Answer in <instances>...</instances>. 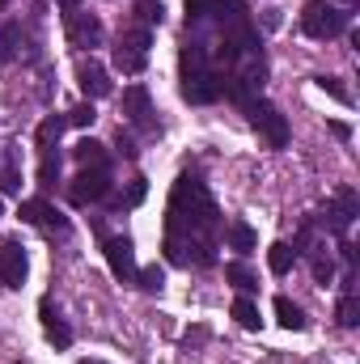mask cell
Here are the masks:
<instances>
[{"instance_id": "1", "label": "cell", "mask_w": 360, "mask_h": 364, "mask_svg": "<svg viewBox=\"0 0 360 364\" xmlns=\"http://www.w3.org/2000/svg\"><path fill=\"white\" fill-rule=\"evenodd\" d=\"M221 237V212L208 195V186L195 174H182L170 195V220H166V259L179 267H208L216 259Z\"/></svg>"}, {"instance_id": "2", "label": "cell", "mask_w": 360, "mask_h": 364, "mask_svg": "<svg viewBox=\"0 0 360 364\" xmlns=\"http://www.w3.org/2000/svg\"><path fill=\"white\" fill-rule=\"evenodd\" d=\"M348 21H352V9H339V4H331V0H309V4L301 9V30H305L309 38H318V43L339 38V34L348 30Z\"/></svg>"}, {"instance_id": "3", "label": "cell", "mask_w": 360, "mask_h": 364, "mask_svg": "<svg viewBox=\"0 0 360 364\" xmlns=\"http://www.w3.org/2000/svg\"><path fill=\"white\" fill-rule=\"evenodd\" d=\"M149 47H153V30H144V26L123 30V34L115 38V68L127 73V77L144 73V64H149Z\"/></svg>"}, {"instance_id": "4", "label": "cell", "mask_w": 360, "mask_h": 364, "mask_svg": "<svg viewBox=\"0 0 360 364\" xmlns=\"http://www.w3.org/2000/svg\"><path fill=\"white\" fill-rule=\"evenodd\" d=\"M246 110H250V127H255V132L268 140V149H284V144H288V119H284V114H280L271 102L255 97Z\"/></svg>"}, {"instance_id": "5", "label": "cell", "mask_w": 360, "mask_h": 364, "mask_svg": "<svg viewBox=\"0 0 360 364\" xmlns=\"http://www.w3.org/2000/svg\"><path fill=\"white\" fill-rule=\"evenodd\" d=\"M110 191H115L110 170H81L77 178L68 182V199H73L77 208H85V203H102Z\"/></svg>"}, {"instance_id": "6", "label": "cell", "mask_w": 360, "mask_h": 364, "mask_svg": "<svg viewBox=\"0 0 360 364\" xmlns=\"http://www.w3.org/2000/svg\"><path fill=\"white\" fill-rule=\"evenodd\" d=\"M21 220L26 225H34V229H43V233H60V237H68V216L60 212V208H51L47 199H26L21 203Z\"/></svg>"}, {"instance_id": "7", "label": "cell", "mask_w": 360, "mask_h": 364, "mask_svg": "<svg viewBox=\"0 0 360 364\" xmlns=\"http://www.w3.org/2000/svg\"><path fill=\"white\" fill-rule=\"evenodd\" d=\"M102 255H106V267L110 275L119 279V284H132L136 279V250H132V242L127 237H102Z\"/></svg>"}, {"instance_id": "8", "label": "cell", "mask_w": 360, "mask_h": 364, "mask_svg": "<svg viewBox=\"0 0 360 364\" xmlns=\"http://www.w3.org/2000/svg\"><path fill=\"white\" fill-rule=\"evenodd\" d=\"M360 216V199L352 186H339L335 191V203L327 208V216H322V225L331 229V233H348V225Z\"/></svg>"}, {"instance_id": "9", "label": "cell", "mask_w": 360, "mask_h": 364, "mask_svg": "<svg viewBox=\"0 0 360 364\" xmlns=\"http://www.w3.org/2000/svg\"><path fill=\"white\" fill-rule=\"evenodd\" d=\"M123 114H127L132 127L157 132V123H153V97H149L144 85H127V90H123Z\"/></svg>"}, {"instance_id": "10", "label": "cell", "mask_w": 360, "mask_h": 364, "mask_svg": "<svg viewBox=\"0 0 360 364\" xmlns=\"http://www.w3.org/2000/svg\"><path fill=\"white\" fill-rule=\"evenodd\" d=\"M26 275H30V259H26L21 242H4L0 246V284L4 288H21Z\"/></svg>"}, {"instance_id": "11", "label": "cell", "mask_w": 360, "mask_h": 364, "mask_svg": "<svg viewBox=\"0 0 360 364\" xmlns=\"http://www.w3.org/2000/svg\"><path fill=\"white\" fill-rule=\"evenodd\" d=\"M64 26H68V43L73 47H97L102 43V21L93 13L73 9V13H64Z\"/></svg>"}, {"instance_id": "12", "label": "cell", "mask_w": 360, "mask_h": 364, "mask_svg": "<svg viewBox=\"0 0 360 364\" xmlns=\"http://www.w3.org/2000/svg\"><path fill=\"white\" fill-rule=\"evenodd\" d=\"M77 85H81V93H85L90 102H97V97H110V93H115L110 77H106V68H102V64H93V60H85V64L77 68Z\"/></svg>"}, {"instance_id": "13", "label": "cell", "mask_w": 360, "mask_h": 364, "mask_svg": "<svg viewBox=\"0 0 360 364\" xmlns=\"http://www.w3.org/2000/svg\"><path fill=\"white\" fill-rule=\"evenodd\" d=\"M182 97L186 102H195V106H208V102H216L221 97V73H199V77H191V81H182Z\"/></svg>"}, {"instance_id": "14", "label": "cell", "mask_w": 360, "mask_h": 364, "mask_svg": "<svg viewBox=\"0 0 360 364\" xmlns=\"http://www.w3.org/2000/svg\"><path fill=\"white\" fill-rule=\"evenodd\" d=\"M38 314H43V335H47V343H55V348H73V326L51 309V296H43Z\"/></svg>"}, {"instance_id": "15", "label": "cell", "mask_w": 360, "mask_h": 364, "mask_svg": "<svg viewBox=\"0 0 360 364\" xmlns=\"http://www.w3.org/2000/svg\"><path fill=\"white\" fill-rule=\"evenodd\" d=\"M73 157L81 161V170H110V157H106V144H97V140H81L77 149H73Z\"/></svg>"}, {"instance_id": "16", "label": "cell", "mask_w": 360, "mask_h": 364, "mask_svg": "<svg viewBox=\"0 0 360 364\" xmlns=\"http://www.w3.org/2000/svg\"><path fill=\"white\" fill-rule=\"evenodd\" d=\"M225 237H229V250H238L242 259H246V255L255 250V242H259L255 229H250L246 220H229V225H225Z\"/></svg>"}, {"instance_id": "17", "label": "cell", "mask_w": 360, "mask_h": 364, "mask_svg": "<svg viewBox=\"0 0 360 364\" xmlns=\"http://www.w3.org/2000/svg\"><path fill=\"white\" fill-rule=\"evenodd\" d=\"M275 322L284 331H305V309L297 301H288V296H275Z\"/></svg>"}, {"instance_id": "18", "label": "cell", "mask_w": 360, "mask_h": 364, "mask_svg": "<svg viewBox=\"0 0 360 364\" xmlns=\"http://www.w3.org/2000/svg\"><path fill=\"white\" fill-rule=\"evenodd\" d=\"M225 279H229V284H233V288H238L242 296H250V292L259 288V275L250 272V267H246L242 259H238V263H225Z\"/></svg>"}, {"instance_id": "19", "label": "cell", "mask_w": 360, "mask_h": 364, "mask_svg": "<svg viewBox=\"0 0 360 364\" xmlns=\"http://www.w3.org/2000/svg\"><path fill=\"white\" fill-rule=\"evenodd\" d=\"M68 127V114H51V119H43L38 123V132H34V140H38V149H55L60 144V132Z\"/></svg>"}, {"instance_id": "20", "label": "cell", "mask_w": 360, "mask_h": 364, "mask_svg": "<svg viewBox=\"0 0 360 364\" xmlns=\"http://www.w3.org/2000/svg\"><path fill=\"white\" fill-rule=\"evenodd\" d=\"M233 318H238V326H246V331H259V326H263L259 305H255L250 296H242V292H238V301H233Z\"/></svg>"}, {"instance_id": "21", "label": "cell", "mask_w": 360, "mask_h": 364, "mask_svg": "<svg viewBox=\"0 0 360 364\" xmlns=\"http://www.w3.org/2000/svg\"><path fill=\"white\" fill-rule=\"evenodd\" d=\"M132 13H136V21H140L144 30H153V26H162V21H166V4H162V0H136V9H132Z\"/></svg>"}, {"instance_id": "22", "label": "cell", "mask_w": 360, "mask_h": 364, "mask_svg": "<svg viewBox=\"0 0 360 364\" xmlns=\"http://www.w3.org/2000/svg\"><path fill=\"white\" fill-rule=\"evenodd\" d=\"M292 263H297V250H292L288 242H275V246L268 250V267L275 275H288L292 272Z\"/></svg>"}, {"instance_id": "23", "label": "cell", "mask_w": 360, "mask_h": 364, "mask_svg": "<svg viewBox=\"0 0 360 364\" xmlns=\"http://www.w3.org/2000/svg\"><path fill=\"white\" fill-rule=\"evenodd\" d=\"M225 4H229V0H186V26H191V21H208V17L225 13Z\"/></svg>"}, {"instance_id": "24", "label": "cell", "mask_w": 360, "mask_h": 364, "mask_svg": "<svg viewBox=\"0 0 360 364\" xmlns=\"http://www.w3.org/2000/svg\"><path fill=\"white\" fill-rule=\"evenodd\" d=\"M335 318H339V326H360V301H356V292H344L339 296V305H335Z\"/></svg>"}, {"instance_id": "25", "label": "cell", "mask_w": 360, "mask_h": 364, "mask_svg": "<svg viewBox=\"0 0 360 364\" xmlns=\"http://www.w3.org/2000/svg\"><path fill=\"white\" fill-rule=\"evenodd\" d=\"M60 182V153L43 149V166H38V186H55Z\"/></svg>"}, {"instance_id": "26", "label": "cell", "mask_w": 360, "mask_h": 364, "mask_svg": "<svg viewBox=\"0 0 360 364\" xmlns=\"http://www.w3.org/2000/svg\"><path fill=\"white\" fill-rule=\"evenodd\" d=\"M17 26H0V68L4 64H13V55H17Z\"/></svg>"}, {"instance_id": "27", "label": "cell", "mask_w": 360, "mask_h": 364, "mask_svg": "<svg viewBox=\"0 0 360 364\" xmlns=\"http://www.w3.org/2000/svg\"><path fill=\"white\" fill-rule=\"evenodd\" d=\"M136 279H140V288H144V292H162V288H166V272H162L157 263L140 267V272H136Z\"/></svg>"}, {"instance_id": "28", "label": "cell", "mask_w": 360, "mask_h": 364, "mask_svg": "<svg viewBox=\"0 0 360 364\" xmlns=\"http://www.w3.org/2000/svg\"><path fill=\"white\" fill-rule=\"evenodd\" d=\"M144 195H149V182H144V178H132L127 195H119V199H115V208H136V203H144Z\"/></svg>"}, {"instance_id": "29", "label": "cell", "mask_w": 360, "mask_h": 364, "mask_svg": "<svg viewBox=\"0 0 360 364\" xmlns=\"http://www.w3.org/2000/svg\"><path fill=\"white\" fill-rule=\"evenodd\" d=\"M93 119H97L93 102H81V106H73V110H68V127H90Z\"/></svg>"}, {"instance_id": "30", "label": "cell", "mask_w": 360, "mask_h": 364, "mask_svg": "<svg viewBox=\"0 0 360 364\" xmlns=\"http://www.w3.org/2000/svg\"><path fill=\"white\" fill-rule=\"evenodd\" d=\"M309 272H314V279H318V284H331V279H335V263H331V255H314Z\"/></svg>"}, {"instance_id": "31", "label": "cell", "mask_w": 360, "mask_h": 364, "mask_svg": "<svg viewBox=\"0 0 360 364\" xmlns=\"http://www.w3.org/2000/svg\"><path fill=\"white\" fill-rule=\"evenodd\" d=\"M318 85H322V90L331 93V97H335V102H344V106H348V102H352V93L344 90V85H339V77H318Z\"/></svg>"}, {"instance_id": "32", "label": "cell", "mask_w": 360, "mask_h": 364, "mask_svg": "<svg viewBox=\"0 0 360 364\" xmlns=\"http://www.w3.org/2000/svg\"><path fill=\"white\" fill-rule=\"evenodd\" d=\"M17 186H21V178H17V166H13V157H9V161H4V170H0V191H9V195H13Z\"/></svg>"}, {"instance_id": "33", "label": "cell", "mask_w": 360, "mask_h": 364, "mask_svg": "<svg viewBox=\"0 0 360 364\" xmlns=\"http://www.w3.org/2000/svg\"><path fill=\"white\" fill-rule=\"evenodd\" d=\"M119 153H123V157H136V153H140V149H136V144H132V136H123V132H119Z\"/></svg>"}, {"instance_id": "34", "label": "cell", "mask_w": 360, "mask_h": 364, "mask_svg": "<svg viewBox=\"0 0 360 364\" xmlns=\"http://www.w3.org/2000/svg\"><path fill=\"white\" fill-rule=\"evenodd\" d=\"M331 132H335L339 140H348V136H352V127H348V123H331Z\"/></svg>"}, {"instance_id": "35", "label": "cell", "mask_w": 360, "mask_h": 364, "mask_svg": "<svg viewBox=\"0 0 360 364\" xmlns=\"http://www.w3.org/2000/svg\"><path fill=\"white\" fill-rule=\"evenodd\" d=\"M60 4H64L68 13H73V9H81V0H60Z\"/></svg>"}, {"instance_id": "36", "label": "cell", "mask_w": 360, "mask_h": 364, "mask_svg": "<svg viewBox=\"0 0 360 364\" xmlns=\"http://www.w3.org/2000/svg\"><path fill=\"white\" fill-rule=\"evenodd\" d=\"M81 364H106V360H81Z\"/></svg>"}, {"instance_id": "37", "label": "cell", "mask_w": 360, "mask_h": 364, "mask_svg": "<svg viewBox=\"0 0 360 364\" xmlns=\"http://www.w3.org/2000/svg\"><path fill=\"white\" fill-rule=\"evenodd\" d=\"M344 4H348V9H352V4H356V0H344Z\"/></svg>"}, {"instance_id": "38", "label": "cell", "mask_w": 360, "mask_h": 364, "mask_svg": "<svg viewBox=\"0 0 360 364\" xmlns=\"http://www.w3.org/2000/svg\"><path fill=\"white\" fill-rule=\"evenodd\" d=\"M0 216H4V199H0Z\"/></svg>"}, {"instance_id": "39", "label": "cell", "mask_w": 360, "mask_h": 364, "mask_svg": "<svg viewBox=\"0 0 360 364\" xmlns=\"http://www.w3.org/2000/svg\"><path fill=\"white\" fill-rule=\"evenodd\" d=\"M0 4H4V0H0Z\"/></svg>"}]
</instances>
